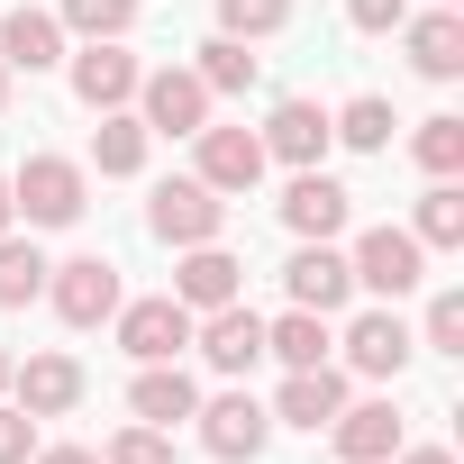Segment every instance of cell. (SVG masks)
<instances>
[{
	"mask_svg": "<svg viewBox=\"0 0 464 464\" xmlns=\"http://www.w3.org/2000/svg\"><path fill=\"white\" fill-rule=\"evenodd\" d=\"M392 128H401V119H392V101H373V92H364V101H346V110L328 119V137H337V146H355V155H382V146H392Z\"/></svg>",
	"mask_w": 464,
	"mask_h": 464,
	"instance_id": "25",
	"label": "cell"
},
{
	"mask_svg": "<svg viewBox=\"0 0 464 464\" xmlns=\"http://www.w3.org/2000/svg\"><path fill=\"white\" fill-rule=\"evenodd\" d=\"M28 464H101V455H92V446H37Z\"/></svg>",
	"mask_w": 464,
	"mask_h": 464,
	"instance_id": "35",
	"label": "cell"
},
{
	"mask_svg": "<svg viewBox=\"0 0 464 464\" xmlns=\"http://www.w3.org/2000/svg\"><path fill=\"white\" fill-rule=\"evenodd\" d=\"M0 110H10V64H0Z\"/></svg>",
	"mask_w": 464,
	"mask_h": 464,
	"instance_id": "39",
	"label": "cell"
},
{
	"mask_svg": "<svg viewBox=\"0 0 464 464\" xmlns=\"http://www.w3.org/2000/svg\"><path fill=\"white\" fill-rule=\"evenodd\" d=\"M328 446H337V464H392L401 455V410L392 401H346L328 419Z\"/></svg>",
	"mask_w": 464,
	"mask_h": 464,
	"instance_id": "12",
	"label": "cell"
},
{
	"mask_svg": "<svg viewBox=\"0 0 464 464\" xmlns=\"http://www.w3.org/2000/svg\"><path fill=\"white\" fill-rule=\"evenodd\" d=\"M173 301L200 319V310H227V301H246V265L227 256L218 237L209 246H182V265H173Z\"/></svg>",
	"mask_w": 464,
	"mask_h": 464,
	"instance_id": "10",
	"label": "cell"
},
{
	"mask_svg": "<svg viewBox=\"0 0 464 464\" xmlns=\"http://www.w3.org/2000/svg\"><path fill=\"white\" fill-rule=\"evenodd\" d=\"M346 209H355V191H346V182H328L319 164H301V173H292V191H283V227H292L301 246H337Z\"/></svg>",
	"mask_w": 464,
	"mask_h": 464,
	"instance_id": "7",
	"label": "cell"
},
{
	"mask_svg": "<svg viewBox=\"0 0 464 464\" xmlns=\"http://www.w3.org/2000/svg\"><path fill=\"white\" fill-rule=\"evenodd\" d=\"M10 200H19L28 227H73V218L92 209V173H82L73 155H28V164L10 173Z\"/></svg>",
	"mask_w": 464,
	"mask_h": 464,
	"instance_id": "1",
	"label": "cell"
},
{
	"mask_svg": "<svg viewBox=\"0 0 464 464\" xmlns=\"http://www.w3.org/2000/svg\"><path fill=\"white\" fill-rule=\"evenodd\" d=\"M10 218H19V200H10V173H0V237H10Z\"/></svg>",
	"mask_w": 464,
	"mask_h": 464,
	"instance_id": "37",
	"label": "cell"
},
{
	"mask_svg": "<svg viewBox=\"0 0 464 464\" xmlns=\"http://www.w3.org/2000/svg\"><path fill=\"white\" fill-rule=\"evenodd\" d=\"M410 237H419L428 256H455V246H464V191H455V182H428V191H419Z\"/></svg>",
	"mask_w": 464,
	"mask_h": 464,
	"instance_id": "24",
	"label": "cell"
},
{
	"mask_svg": "<svg viewBox=\"0 0 464 464\" xmlns=\"http://www.w3.org/2000/svg\"><path fill=\"white\" fill-rule=\"evenodd\" d=\"M101 464H173V437L137 419V428H119V437H110V455H101Z\"/></svg>",
	"mask_w": 464,
	"mask_h": 464,
	"instance_id": "32",
	"label": "cell"
},
{
	"mask_svg": "<svg viewBox=\"0 0 464 464\" xmlns=\"http://www.w3.org/2000/svg\"><path fill=\"white\" fill-rule=\"evenodd\" d=\"M146 227L164 246H209L218 227H227V200L200 182V173H182V182H155V200H146Z\"/></svg>",
	"mask_w": 464,
	"mask_h": 464,
	"instance_id": "4",
	"label": "cell"
},
{
	"mask_svg": "<svg viewBox=\"0 0 464 464\" xmlns=\"http://www.w3.org/2000/svg\"><path fill=\"white\" fill-rule=\"evenodd\" d=\"M137 82H146V73H137V55H128L119 37H92V46L73 55V101H82V110H128Z\"/></svg>",
	"mask_w": 464,
	"mask_h": 464,
	"instance_id": "11",
	"label": "cell"
},
{
	"mask_svg": "<svg viewBox=\"0 0 464 464\" xmlns=\"http://www.w3.org/2000/svg\"><path fill=\"white\" fill-rule=\"evenodd\" d=\"M28 455H37V419L19 401H0V464H28Z\"/></svg>",
	"mask_w": 464,
	"mask_h": 464,
	"instance_id": "33",
	"label": "cell"
},
{
	"mask_svg": "<svg viewBox=\"0 0 464 464\" xmlns=\"http://www.w3.org/2000/svg\"><path fill=\"white\" fill-rule=\"evenodd\" d=\"M274 28H292V0H218V37H274Z\"/></svg>",
	"mask_w": 464,
	"mask_h": 464,
	"instance_id": "29",
	"label": "cell"
},
{
	"mask_svg": "<svg viewBox=\"0 0 464 464\" xmlns=\"http://www.w3.org/2000/svg\"><path fill=\"white\" fill-rule=\"evenodd\" d=\"M410 355H419V337L401 328V310H364V319L346 328V364H355L364 382H392Z\"/></svg>",
	"mask_w": 464,
	"mask_h": 464,
	"instance_id": "15",
	"label": "cell"
},
{
	"mask_svg": "<svg viewBox=\"0 0 464 464\" xmlns=\"http://www.w3.org/2000/svg\"><path fill=\"white\" fill-rule=\"evenodd\" d=\"M437 10H455V0H437Z\"/></svg>",
	"mask_w": 464,
	"mask_h": 464,
	"instance_id": "40",
	"label": "cell"
},
{
	"mask_svg": "<svg viewBox=\"0 0 464 464\" xmlns=\"http://www.w3.org/2000/svg\"><path fill=\"white\" fill-rule=\"evenodd\" d=\"M401 37H410V64H419L428 82H455V73H464V19H455V10L401 19Z\"/></svg>",
	"mask_w": 464,
	"mask_h": 464,
	"instance_id": "21",
	"label": "cell"
},
{
	"mask_svg": "<svg viewBox=\"0 0 464 464\" xmlns=\"http://www.w3.org/2000/svg\"><path fill=\"white\" fill-rule=\"evenodd\" d=\"M10 401L28 419H64L82 401V364L73 355H28V364H10Z\"/></svg>",
	"mask_w": 464,
	"mask_h": 464,
	"instance_id": "16",
	"label": "cell"
},
{
	"mask_svg": "<svg viewBox=\"0 0 464 464\" xmlns=\"http://www.w3.org/2000/svg\"><path fill=\"white\" fill-rule=\"evenodd\" d=\"M191 146H200V182H209L218 200L265 182V137H256V128H200Z\"/></svg>",
	"mask_w": 464,
	"mask_h": 464,
	"instance_id": "13",
	"label": "cell"
},
{
	"mask_svg": "<svg viewBox=\"0 0 464 464\" xmlns=\"http://www.w3.org/2000/svg\"><path fill=\"white\" fill-rule=\"evenodd\" d=\"M419 346H437V355H464V292H437V301H428V328H419Z\"/></svg>",
	"mask_w": 464,
	"mask_h": 464,
	"instance_id": "31",
	"label": "cell"
},
{
	"mask_svg": "<svg viewBox=\"0 0 464 464\" xmlns=\"http://www.w3.org/2000/svg\"><path fill=\"white\" fill-rule=\"evenodd\" d=\"M0 64L10 73H55L64 64V19L55 10H10L0 19Z\"/></svg>",
	"mask_w": 464,
	"mask_h": 464,
	"instance_id": "19",
	"label": "cell"
},
{
	"mask_svg": "<svg viewBox=\"0 0 464 464\" xmlns=\"http://www.w3.org/2000/svg\"><path fill=\"white\" fill-rule=\"evenodd\" d=\"M191 346L209 355V373H256V364H265V319H256L246 301L200 310V319H191Z\"/></svg>",
	"mask_w": 464,
	"mask_h": 464,
	"instance_id": "9",
	"label": "cell"
},
{
	"mask_svg": "<svg viewBox=\"0 0 464 464\" xmlns=\"http://www.w3.org/2000/svg\"><path fill=\"white\" fill-rule=\"evenodd\" d=\"M346 19H355L364 37H392V28L410 19V0H346Z\"/></svg>",
	"mask_w": 464,
	"mask_h": 464,
	"instance_id": "34",
	"label": "cell"
},
{
	"mask_svg": "<svg viewBox=\"0 0 464 464\" xmlns=\"http://www.w3.org/2000/svg\"><path fill=\"white\" fill-rule=\"evenodd\" d=\"M64 28L73 37H128L137 28V0H64Z\"/></svg>",
	"mask_w": 464,
	"mask_h": 464,
	"instance_id": "30",
	"label": "cell"
},
{
	"mask_svg": "<svg viewBox=\"0 0 464 464\" xmlns=\"http://www.w3.org/2000/svg\"><path fill=\"white\" fill-rule=\"evenodd\" d=\"M256 137H265V164H292V173H301V164H319V155L337 146L319 101H274V119H265Z\"/></svg>",
	"mask_w": 464,
	"mask_h": 464,
	"instance_id": "14",
	"label": "cell"
},
{
	"mask_svg": "<svg viewBox=\"0 0 464 464\" xmlns=\"http://www.w3.org/2000/svg\"><path fill=\"white\" fill-rule=\"evenodd\" d=\"M337 410H346V373H337V364H301V373H283V392H274V419H283V428H310V437H319Z\"/></svg>",
	"mask_w": 464,
	"mask_h": 464,
	"instance_id": "17",
	"label": "cell"
},
{
	"mask_svg": "<svg viewBox=\"0 0 464 464\" xmlns=\"http://www.w3.org/2000/svg\"><path fill=\"white\" fill-rule=\"evenodd\" d=\"M283 292H292V310H346V292H355V274H346V256L337 246H301L292 265H283Z\"/></svg>",
	"mask_w": 464,
	"mask_h": 464,
	"instance_id": "18",
	"label": "cell"
},
{
	"mask_svg": "<svg viewBox=\"0 0 464 464\" xmlns=\"http://www.w3.org/2000/svg\"><path fill=\"white\" fill-rule=\"evenodd\" d=\"M0 401H10V346H0Z\"/></svg>",
	"mask_w": 464,
	"mask_h": 464,
	"instance_id": "38",
	"label": "cell"
},
{
	"mask_svg": "<svg viewBox=\"0 0 464 464\" xmlns=\"http://www.w3.org/2000/svg\"><path fill=\"white\" fill-rule=\"evenodd\" d=\"M401 464H455L446 446H401Z\"/></svg>",
	"mask_w": 464,
	"mask_h": 464,
	"instance_id": "36",
	"label": "cell"
},
{
	"mask_svg": "<svg viewBox=\"0 0 464 464\" xmlns=\"http://www.w3.org/2000/svg\"><path fill=\"white\" fill-rule=\"evenodd\" d=\"M191 419H200V446H209L218 464H256L265 437H274V410H265L256 392H218V401H200Z\"/></svg>",
	"mask_w": 464,
	"mask_h": 464,
	"instance_id": "6",
	"label": "cell"
},
{
	"mask_svg": "<svg viewBox=\"0 0 464 464\" xmlns=\"http://www.w3.org/2000/svg\"><path fill=\"white\" fill-rule=\"evenodd\" d=\"M191 73H200V82H209V92H256V82H265V64H256V55H246V37H209V46H200V64H191Z\"/></svg>",
	"mask_w": 464,
	"mask_h": 464,
	"instance_id": "27",
	"label": "cell"
},
{
	"mask_svg": "<svg viewBox=\"0 0 464 464\" xmlns=\"http://www.w3.org/2000/svg\"><path fill=\"white\" fill-rule=\"evenodd\" d=\"M46 292H55V319L64 328H101V319H119V265L110 256H73V265H46Z\"/></svg>",
	"mask_w": 464,
	"mask_h": 464,
	"instance_id": "5",
	"label": "cell"
},
{
	"mask_svg": "<svg viewBox=\"0 0 464 464\" xmlns=\"http://www.w3.org/2000/svg\"><path fill=\"white\" fill-rule=\"evenodd\" d=\"M265 355H283V373L328 364V319H319V310H283V319H265Z\"/></svg>",
	"mask_w": 464,
	"mask_h": 464,
	"instance_id": "23",
	"label": "cell"
},
{
	"mask_svg": "<svg viewBox=\"0 0 464 464\" xmlns=\"http://www.w3.org/2000/svg\"><path fill=\"white\" fill-rule=\"evenodd\" d=\"M346 274H355V292L401 301V292H419V283H428V246L410 237V227H364V237L346 246Z\"/></svg>",
	"mask_w": 464,
	"mask_h": 464,
	"instance_id": "2",
	"label": "cell"
},
{
	"mask_svg": "<svg viewBox=\"0 0 464 464\" xmlns=\"http://www.w3.org/2000/svg\"><path fill=\"white\" fill-rule=\"evenodd\" d=\"M410 155H419V173H428V182H455V173H464V119H446V110H437V119H419Z\"/></svg>",
	"mask_w": 464,
	"mask_h": 464,
	"instance_id": "26",
	"label": "cell"
},
{
	"mask_svg": "<svg viewBox=\"0 0 464 464\" xmlns=\"http://www.w3.org/2000/svg\"><path fill=\"white\" fill-rule=\"evenodd\" d=\"M46 292V256L28 237H0V310H28Z\"/></svg>",
	"mask_w": 464,
	"mask_h": 464,
	"instance_id": "28",
	"label": "cell"
},
{
	"mask_svg": "<svg viewBox=\"0 0 464 464\" xmlns=\"http://www.w3.org/2000/svg\"><path fill=\"white\" fill-rule=\"evenodd\" d=\"M119 346H128L137 364H173V355L191 346V310H182L173 292H155V301H119Z\"/></svg>",
	"mask_w": 464,
	"mask_h": 464,
	"instance_id": "8",
	"label": "cell"
},
{
	"mask_svg": "<svg viewBox=\"0 0 464 464\" xmlns=\"http://www.w3.org/2000/svg\"><path fill=\"white\" fill-rule=\"evenodd\" d=\"M92 164H101L110 182L146 173V119H137V110H101V137H92Z\"/></svg>",
	"mask_w": 464,
	"mask_h": 464,
	"instance_id": "22",
	"label": "cell"
},
{
	"mask_svg": "<svg viewBox=\"0 0 464 464\" xmlns=\"http://www.w3.org/2000/svg\"><path fill=\"white\" fill-rule=\"evenodd\" d=\"M128 410H137L146 428H173V419H191V410H200V382H191L182 364H137V382H128Z\"/></svg>",
	"mask_w": 464,
	"mask_h": 464,
	"instance_id": "20",
	"label": "cell"
},
{
	"mask_svg": "<svg viewBox=\"0 0 464 464\" xmlns=\"http://www.w3.org/2000/svg\"><path fill=\"white\" fill-rule=\"evenodd\" d=\"M209 82L191 73V64H164V73H146L137 82V119H146V137H200L209 128Z\"/></svg>",
	"mask_w": 464,
	"mask_h": 464,
	"instance_id": "3",
	"label": "cell"
}]
</instances>
